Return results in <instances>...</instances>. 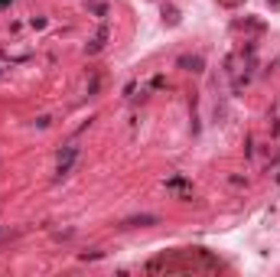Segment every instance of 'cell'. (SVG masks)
Here are the masks:
<instances>
[{
    "label": "cell",
    "instance_id": "obj_1",
    "mask_svg": "<svg viewBox=\"0 0 280 277\" xmlns=\"http://www.w3.org/2000/svg\"><path fill=\"white\" fill-rule=\"evenodd\" d=\"M75 157H78V147H69L65 150V157H59V180H62V176H69V173H72V166H75Z\"/></svg>",
    "mask_w": 280,
    "mask_h": 277
},
{
    "label": "cell",
    "instance_id": "obj_2",
    "mask_svg": "<svg viewBox=\"0 0 280 277\" xmlns=\"http://www.w3.org/2000/svg\"><path fill=\"white\" fill-rule=\"evenodd\" d=\"M157 222V215H137V219H127L124 225H153Z\"/></svg>",
    "mask_w": 280,
    "mask_h": 277
},
{
    "label": "cell",
    "instance_id": "obj_3",
    "mask_svg": "<svg viewBox=\"0 0 280 277\" xmlns=\"http://www.w3.org/2000/svg\"><path fill=\"white\" fill-rule=\"evenodd\" d=\"M3 3H10V0H0V7H3Z\"/></svg>",
    "mask_w": 280,
    "mask_h": 277
}]
</instances>
